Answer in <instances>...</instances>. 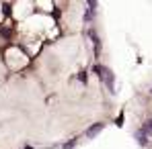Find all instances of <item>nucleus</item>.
Returning a JSON list of instances; mask_svg holds the SVG:
<instances>
[{"instance_id": "f03ea898", "label": "nucleus", "mask_w": 152, "mask_h": 149, "mask_svg": "<svg viewBox=\"0 0 152 149\" xmlns=\"http://www.w3.org/2000/svg\"><path fill=\"white\" fill-rule=\"evenodd\" d=\"M146 137H152V119H148V121H144L142 123V129H140Z\"/></svg>"}, {"instance_id": "20e7f679", "label": "nucleus", "mask_w": 152, "mask_h": 149, "mask_svg": "<svg viewBox=\"0 0 152 149\" xmlns=\"http://www.w3.org/2000/svg\"><path fill=\"white\" fill-rule=\"evenodd\" d=\"M150 94H152V90H150Z\"/></svg>"}, {"instance_id": "f257e3e1", "label": "nucleus", "mask_w": 152, "mask_h": 149, "mask_svg": "<svg viewBox=\"0 0 152 149\" xmlns=\"http://www.w3.org/2000/svg\"><path fill=\"white\" fill-rule=\"evenodd\" d=\"M103 129H105V123H97V125H93L91 129H86V137H88V139H93V137H97V135L101 133Z\"/></svg>"}, {"instance_id": "7ed1b4c3", "label": "nucleus", "mask_w": 152, "mask_h": 149, "mask_svg": "<svg viewBox=\"0 0 152 149\" xmlns=\"http://www.w3.org/2000/svg\"><path fill=\"white\" fill-rule=\"evenodd\" d=\"M136 139H138V141H140L142 145H148V137H146V135H144L142 131H138V133H136Z\"/></svg>"}]
</instances>
